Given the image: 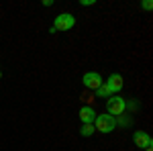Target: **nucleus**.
I'll return each instance as SVG.
<instances>
[{
  "label": "nucleus",
  "instance_id": "f257e3e1",
  "mask_svg": "<svg viewBox=\"0 0 153 151\" xmlns=\"http://www.w3.org/2000/svg\"><path fill=\"white\" fill-rule=\"evenodd\" d=\"M94 129L98 131V133H112L114 131V127H117V118L112 115H96V118H94Z\"/></svg>",
  "mask_w": 153,
  "mask_h": 151
},
{
  "label": "nucleus",
  "instance_id": "f03ea898",
  "mask_svg": "<svg viewBox=\"0 0 153 151\" xmlns=\"http://www.w3.org/2000/svg\"><path fill=\"white\" fill-rule=\"evenodd\" d=\"M76 27V16L70 12H61L59 16H55V23L49 29V33H57V31H70Z\"/></svg>",
  "mask_w": 153,
  "mask_h": 151
},
{
  "label": "nucleus",
  "instance_id": "7ed1b4c3",
  "mask_svg": "<svg viewBox=\"0 0 153 151\" xmlns=\"http://www.w3.org/2000/svg\"><path fill=\"white\" fill-rule=\"evenodd\" d=\"M125 110H127V100H125L123 96H112V98H108V102H106V112H108V115H112L117 118V116L125 115Z\"/></svg>",
  "mask_w": 153,
  "mask_h": 151
},
{
  "label": "nucleus",
  "instance_id": "20e7f679",
  "mask_svg": "<svg viewBox=\"0 0 153 151\" xmlns=\"http://www.w3.org/2000/svg\"><path fill=\"white\" fill-rule=\"evenodd\" d=\"M102 76L98 74V71H86L82 76V84H84V88L86 90H92V92H96L100 86H102Z\"/></svg>",
  "mask_w": 153,
  "mask_h": 151
},
{
  "label": "nucleus",
  "instance_id": "39448f33",
  "mask_svg": "<svg viewBox=\"0 0 153 151\" xmlns=\"http://www.w3.org/2000/svg\"><path fill=\"white\" fill-rule=\"evenodd\" d=\"M133 141H135V145L141 147V149H149V147L153 145L151 135L145 133V131H135V133H133Z\"/></svg>",
  "mask_w": 153,
  "mask_h": 151
},
{
  "label": "nucleus",
  "instance_id": "423d86ee",
  "mask_svg": "<svg viewBox=\"0 0 153 151\" xmlns=\"http://www.w3.org/2000/svg\"><path fill=\"white\" fill-rule=\"evenodd\" d=\"M106 86L110 88V92H120L123 90V86H125V80H123V76L120 74H110L108 76V82H106Z\"/></svg>",
  "mask_w": 153,
  "mask_h": 151
},
{
  "label": "nucleus",
  "instance_id": "0eeeda50",
  "mask_svg": "<svg viewBox=\"0 0 153 151\" xmlns=\"http://www.w3.org/2000/svg\"><path fill=\"white\" fill-rule=\"evenodd\" d=\"M80 121H82V125H86V123H94V118H96V112H94V108L92 106H82L80 108Z\"/></svg>",
  "mask_w": 153,
  "mask_h": 151
},
{
  "label": "nucleus",
  "instance_id": "6e6552de",
  "mask_svg": "<svg viewBox=\"0 0 153 151\" xmlns=\"http://www.w3.org/2000/svg\"><path fill=\"white\" fill-rule=\"evenodd\" d=\"M110 94H112V92H110V88L106 86V82H102V86L96 90V96H98V98H108Z\"/></svg>",
  "mask_w": 153,
  "mask_h": 151
},
{
  "label": "nucleus",
  "instance_id": "1a4fd4ad",
  "mask_svg": "<svg viewBox=\"0 0 153 151\" xmlns=\"http://www.w3.org/2000/svg\"><path fill=\"white\" fill-rule=\"evenodd\" d=\"M94 131H96V129H94L92 123H86V125H82V129H80V135H82V137H90Z\"/></svg>",
  "mask_w": 153,
  "mask_h": 151
},
{
  "label": "nucleus",
  "instance_id": "9d476101",
  "mask_svg": "<svg viewBox=\"0 0 153 151\" xmlns=\"http://www.w3.org/2000/svg\"><path fill=\"white\" fill-rule=\"evenodd\" d=\"M118 125L129 127V125H131V118H129V116H123V115H120V116H118Z\"/></svg>",
  "mask_w": 153,
  "mask_h": 151
},
{
  "label": "nucleus",
  "instance_id": "9b49d317",
  "mask_svg": "<svg viewBox=\"0 0 153 151\" xmlns=\"http://www.w3.org/2000/svg\"><path fill=\"white\" fill-rule=\"evenodd\" d=\"M82 100H84V102H88L86 106H92V102H94V96H90V94L86 92V94H82Z\"/></svg>",
  "mask_w": 153,
  "mask_h": 151
},
{
  "label": "nucleus",
  "instance_id": "f8f14e48",
  "mask_svg": "<svg viewBox=\"0 0 153 151\" xmlns=\"http://www.w3.org/2000/svg\"><path fill=\"white\" fill-rule=\"evenodd\" d=\"M153 8V2L151 0H145V2H143V10H151Z\"/></svg>",
  "mask_w": 153,
  "mask_h": 151
},
{
  "label": "nucleus",
  "instance_id": "ddd939ff",
  "mask_svg": "<svg viewBox=\"0 0 153 151\" xmlns=\"http://www.w3.org/2000/svg\"><path fill=\"white\" fill-rule=\"evenodd\" d=\"M43 6H53V0H43Z\"/></svg>",
  "mask_w": 153,
  "mask_h": 151
},
{
  "label": "nucleus",
  "instance_id": "4468645a",
  "mask_svg": "<svg viewBox=\"0 0 153 151\" xmlns=\"http://www.w3.org/2000/svg\"><path fill=\"white\" fill-rule=\"evenodd\" d=\"M143 151H151V147H149V149H143Z\"/></svg>",
  "mask_w": 153,
  "mask_h": 151
},
{
  "label": "nucleus",
  "instance_id": "2eb2a0df",
  "mask_svg": "<svg viewBox=\"0 0 153 151\" xmlns=\"http://www.w3.org/2000/svg\"><path fill=\"white\" fill-rule=\"evenodd\" d=\"M0 78H2V71H0Z\"/></svg>",
  "mask_w": 153,
  "mask_h": 151
}]
</instances>
